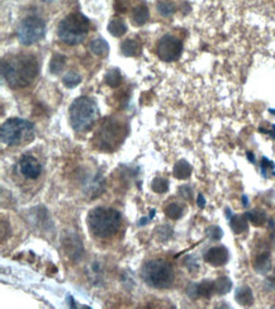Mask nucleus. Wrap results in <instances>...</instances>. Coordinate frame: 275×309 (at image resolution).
I'll list each match as a JSON object with an SVG mask.
<instances>
[{
    "label": "nucleus",
    "mask_w": 275,
    "mask_h": 309,
    "mask_svg": "<svg viewBox=\"0 0 275 309\" xmlns=\"http://www.w3.org/2000/svg\"><path fill=\"white\" fill-rule=\"evenodd\" d=\"M37 74V60L32 55H13L2 61V76L13 89L27 88Z\"/></svg>",
    "instance_id": "f257e3e1"
},
{
    "label": "nucleus",
    "mask_w": 275,
    "mask_h": 309,
    "mask_svg": "<svg viewBox=\"0 0 275 309\" xmlns=\"http://www.w3.org/2000/svg\"><path fill=\"white\" fill-rule=\"evenodd\" d=\"M122 217L113 208L97 207L91 209L86 218L91 235L98 238H108L116 235L121 227Z\"/></svg>",
    "instance_id": "f03ea898"
},
{
    "label": "nucleus",
    "mask_w": 275,
    "mask_h": 309,
    "mask_svg": "<svg viewBox=\"0 0 275 309\" xmlns=\"http://www.w3.org/2000/svg\"><path fill=\"white\" fill-rule=\"evenodd\" d=\"M99 117V109L95 102L88 96H80L72 102L69 109V119L72 129L85 132L91 129Z\"/></svg>",
    "instance_id": "7ed1b4c3"
},
{
    "label": "nucleus",
    "mask_w": 275,
    "mask_h": 309,
    "mask_svg": "<svg viewBox=\"0 0 275 309\" xmlns=\"http://www.w3.org/2000/svg\"><path fill=\"white\" fill-rule=\"evenodd\" d=\"M90 23L80 13H71L66 15L59 24V38L69 46L80 45L88 37Z\"/></svg>",
    "instance_id": "20e7f679"
},
{
    "label": "nucleus",
    "mask_w": 275,
    "mask_h": 309,
    "mask_svg": "<svg viewBox=\"0 0 275 309\" xmlns=\"http://www.w3.org/2000/svg\"><path fill=\"white\" fill-rule=\"evenodd\" d=\"M34 137V124L21 118H10L2 124L0 138L4 145L19 146Z\"/></svg>",
    "instance_id": "39448f33"
},
{
    "label": "nucleus",
    "mask_w": 275,
    "mask_h": 309,
    "mask_svg": "<svg viewBox=\"0 0 275 309\" xmlns=\"http://www.w3.org/2000/svg\"><path fill=\"white\" fill-rule=\"evenodd\" d=\"M141 276L149 286L154 289H166L173 284L174 269L164 260H150L142 266Z\"/></svg>",
    "instance_id": "423d86ee"
},
{
    "label": "nucleus",
    "mask_w": 275,
    "mask_h": 309,
    "mask_svg": "<svg viewBox=\"0 0 275 309\" xmlns=\"http://www.w3.org/2000/svg\"><path fill=\"white\" fill-rule=\"evenodd\" d=\"M46 24L41 18L27 17L19 24L17 29L18 41L23 46H31L45 37Z\"/></svg>",
    "instance_id": "0eeeda50"
},
{
    "label": "nucleus",
    "mask_w": 275,
    "mask_h": 309,
    "mask_svg": "<svg viewBox=\"0 0 275 309\" xmlns=\"http://www.w3.org/2000/svg\"><path fill=\"white\" fill-rule=\"evenodd\" d=\"M61 247L64 254L72 262H79L83 260L84 245L79 235L74 231H64L61 235Z\"/></svg>",
    "instance_id": "6e6552de"
},
{
    "label": "nucleus",
    "mask_w": 275,
    "mask_h": 309,
    "mask_svg": "<svg viewBox=\"0 0 275 309\" xmlns=\"http://www.w3.org/2000/svg\"><path fill=\"white\" fill-rule=\"evenodd\" d=\"M183 51V43L179 38L171 34H165L157 43V56L161 61L173 62L176 61Z\"/></svg>",
    "instance_id": "1a4fd4ad"
},
{
    "label": "nucleus",
    "mask_w": 275,
    "mask_h": 309,
    "mask_svg": "<svg viewBox=\"0 0 275 309\" xmlns=\"http://www.w3.org/2000/svg\"><path fill=\"white\" fill-rule=\"evenodd\" d=\"M19 171L26 179L36 180L42 172V165L40 164L36 157L31 156V154H24L19 160Z\"/></svg>",
    "instance_id": "9d476101"
},
{
    "label": "nucleus",
    "mask_w": 275,
    "mask_h": 309,
    "mask_svg": "<svg viewBox=\"0 0 275 309\" xmlns=\"http://www.w3.org/2000/svg\"><path fill=\"white\" fill-rule=\"evenodd\" d=\"M119 134H121V127L114 122H105L100 128L99 141L100 143L105 145L107 148H113L118 143Z\"/></svg>",
    "instance_id": "9b49d317"
},
{
    "label": "nucleus",
    "mask_w": 275,
    "mask_h": 309,
    "mask_svg": "<svg viewBox=\"0 0 275 309\" xmlns=\"http://www.w3.org/2000/svg\"><path fill=\"white\" fill-rule=\"evenodd\" d=\"M204 260L214 267L223 266L228 261V251L225 246H214L204 254Z\"/></svg>",
    "instance_id": "f8f14e48"
},
{
    "label": "nucleus",
    "mask_w": 275,
    "mask_h": 309,
    "mask_svg": "<svg viewBox=\"0 0 275 309\" xmlns=\"http://www.w3.org/2000/svg\"><path fill=\"white\" fill-rule=\"evenodd\" d=\"M235 299L242 307H251V305L254 304V294H252L251 288L247 285L240 286V288L236 290Z\"/></svg>",
    "instance_id": "ddd939ff"
},
{
    "label": "nucleus",
    "mask_w": 275,
    "mask_h": 309,
    "mask_svg": "<svg viewBox=\"0 0 275 309\" xmlns=\"http://www.w3.org/2000/svg\"><path fill=\"white\" fill-rule=\"evenodd\" d=\"M254 269L258 274L265 275L271 270V256L269 252L258 255L254 260Z\"/></svg>",
    "instance_id": "4468645a"
},
{
    "label": "nucleus",
    "mask_w": 275,
    "mask_h": 309,
    "mask_svg": "<svg viewBox=\"0 0 275 309\" xmlns=\"http://www.w3.org/2000/svg\"><path fill=\"white\" fill-rule=\"evenodd\" d=\"M231 229L236 233V235H241V233L246 232L249 228V219H247L246 214H237V216H232L230 219Z\"/></svg>",
    "instance_id": "2eb2a0df"
},
{
    "label": "nucleus",
    "mask_w": 275,
    "mask_h": 309,
    "mask_svg": "<svg viewBox=\"0 0 275 309\" xmlns=\"http://www.w3.org/2000/svg\"><path fill=\"white\" fill-rule=\"evenodd\" d=\"M192 166H190L189 162L185 161V160H179V161L174 165L173 174L176 179H179V180H187V179H189L190 175H192Z\"/></svg>",
    "instance_id": "dca6fc26"
},
{
    "label": "nucleus",
    "mask_w": 275,
    "mask_h": 309,
    "mask_svg": "<svg viewBox=\"0 0 275 309\" xmlns=\"http://www.w3.org/2000/svg\"><path fill=\"white\" fill-rule=\"evenodd\" d=\"M150 18V13L149 9H147L146 5H138L133 9L132 12V21L136 26L141 27L143 24H146V22L149 21Z\"/></svg>",
    "instance_id": "f3484780"
},
{
    "label": "nucleus",
    "mask_w": 275,
    "mask_h": 309,
    "mask_svg": "<svg viewBox=\"0 0 275 309\" xmlns=\"http://www.w3.org/2000/svg\"><path fill=\"white\" fill-rule=\"evenodd\" d=\"M108 31L113 37H122L126 34L127 26L121 18H113L109 23H108Z\"/></svg>",
    "instance_id": "a211bd4d"
},
{
    "label": "nucleus",
    "mask_w": 275,
    "mask_h": 309,
    "mask_svg": "<svg viewBox=\"0 0 275 309\" xmlns=\"http://www.w3.org/2000/svg\"><path fill=\"white\" fill-rule=\"evenodd\" d=\"M247 219H249L250 223L255 227H261L266 223L268 221V217L266 213L261 209H252L250 212H246Z\"/></svg>",
    "instance_id": "6ab92c4d"
},
{
    "label": "nucleus",
    "mask_w": 275,
    "mask_h": 309,
    "mask_svg": "<svg viewBox=\"0 0 275 309\" xmlns=\"http://www.w3.org/2000/svg\"><path fill=\"white\" fill-rule=\"evenodd\" d=\"M232 289V281L227 276H221L214 281V293L218 295H225Z\"/></svg>",
    "instance_id": "aec40b11"
},
{
    "label": "nucleus",
    "mask_w": 275,
    "mask_h": 309,
    "mask_svg": "<svg viewBox=\"0 0 275 309\" xmlns=\"http://www.w3.org/2000/svg\"><path fill=\"white\" fill-rule=\"evenodd\" d=\"M90 51L95 56H104L109 51V46L103 38H95L90 42Z\"/></svg>",
    "instance_id": "412c9836"
},
{
    "label": "nucleus",
    "mask_w": 275,
    "mask_h": 309,
    "mask_svg": "<svg viewBox=\"0 0 275 309\" xmlns=\"http://www.w3.org/2000/svg\"><path fill=\"white\" fill-rule=\"evenodd\" d=\"M157 12L162 15V17H171L174 13L176 12V7L171 0H159L156 4Z\"/></svg>",
    "instance_id": "4be33fe9"
},
{
    "label": "nucleus",
    "mask_w": 275,
    "mask_h": 309,
    "mask_svg": "<svg viewBox=\"0 0 275 309\" xmlns=\"http://www.w3.org/2000/svg\"><path fill=\"white\" fill-rule=\"evenodd\" d=\"M184 214V208L181 207L178 203H170L165 207V216L168 218L173 219V221H178L183 217Z\"/></svg>",
    "instance_id": "5701e85b"
},
{
    "label": "nucleus",
    "mask_w": 275,
    "mask_h": 309,
    "mask_svg": "<svg viewBox=\"0 0 275 309\" xmlns=\"http://www.w3.org/2000/svg\"><path fill=\"white\" fill-rule=\"evenodd\" d=\"M197 289H198V295L202 298H206V299H209L214 293V281H209V280H203L202 283L197 284Z\"/></svg>",
    "instance_id": "b1692460"
},
{
    "label": "nucleus",
    "mask_w": 275,
    "mask_h": 309,
    "mask_svg": "<svg viewBox=\"0 0 275 309\" xmlns=\"http://www.w3.org/2000/svg\"><path fill=\"white\" fill-rule=\"evenodd\" d=\"M65 65H66V57L64 55H61V53H56L51 59L50 71L55 75L60 74L65 69Z\"/></svg>",
    "instance_id": "393cba45"
},
{
    "label": "nucleus",
    "mask_w": 275,
    "mask_h": 309,
    "mask_svg": "<svg viewBox=\"0 0 275 309\" xmlns=\"http://www.w3.org/2000/svg\"><path fill=\"white\" fill-rule=\"evenodd\" d=\"M121 51L127 57H133L138 52V43L135 40H124L121 45Z\"/></svg>",
    "instance_id": "a878e982"
},
{
    "label": "nucleus",
    "mask_w": 275,
    "mask_h": 309,
    "mask_svg": "<svg viewBox=\"0 0 275 309\" xmlns=\"http://www.w3.org/2000/svg\"><path fill=\"white\" fill-rule=\"evenodd\" d=\"M155 238H156L159 242H166V241L170 240L173 237V228L168 224H164V226H160L155 229Z\"/></svg>",
    "instance_id": "bb28decb"
},
{
    "label": "nucleus",
    "mask_w": 275,
    "mask_h": 309,
    "mask_svg": "<svg viewBox=\"0 0 275 309\" xmlns=\"http://www.w3.org/2000/svg\"><path fill=\"white\" fill-rule=\"evenodd\" d=\"M105 83L111 88H118L122 83V75L118 69H112L105 75Z\"/></svg>",
    "instance_id": "cd10ccee"
},
{
    "label": "nucleus",
    "mask_w": 275,
    "mask_h": 309,
    "mask_svg": "<svg viewBox=\"0 0 275 309\" xmlns=\"http://www.w3.org/2000/svg\"><path fill=\"white\" fill-rule=\"evenodd\" d=\"M62 83H64V85L66 86V88L71 89V88H75V86H78L79 84L81 83V78L78 72L69 71L64 75V78H62Z\"/></svg>",
    "instance_id": "c85d7f7f"
},
{
    "label": "nucleus",
    "mask_w": 275,
    "mask_h": 309,
    "mask_svg": "<svg viewBox=\"0 0 275 309\" xmlns=\"http://www.w3.org/2000/svg\"><path fill=\"white\" fill-rule=\"evenodd\" d=\"M152 190L157 194H165L169 190V180L165 178L154 179L151 185Z\"/></svg>",
    "instance_id": "c756f323"
},
{
    "label": "nucleus",
    "mask_w": 275,
    "mask_h": 309,
    "mask_svg": "<svg viewBox=\"0 0 275 309\" xmlns=\"http://www.w3.org/2000/svg\"><path fill=\"white\" fill-rule=\"evenodd\" d=\"M207 236L211 238L212 241H219L223 237V231L222 228L218 226H211L207 228Z\"/></svg>",
    "instance_id": "7c9ffc66"
},
{
    "label": "nucleus",
    "mask_w": 275,
    "mask_h": 309,
    "mask_svg": "<svg viewBox=\"0 0 275 309\" xmlns=\"http://www.w3.org/2000/svg\"><path fill=\"white\" fill-rule=\"evenodd\" d=\"M184 265L187 266V269L190 271V273H197L198 269H199V264H198L197 259L194 256H187L184 259Z\"/></svg>",
    "instance_id": "2f4dec72"
},
{
    "label": "nucleus",
    "mask_w": 275,
    "mask_h": 309,
    "mask_svg": "<svg viewBox=\"0 0 275 309\" xmlns=\"http://www.w3.org/2000/svg\"><path fill=\"white\" fill-rule=\"evenodd\" d=\"M179 195L185 200H192L193 198V189L189 185H181L178 190Z\"/></svg>",
    "instance_id": "473e14b6"
},
{
    "label": "nucleus",
    "mask_w": 275,
    "mask_h": 309,
    "mask_svg": "<svg viewBox=\"0 0 275 309\" xmlns=\"http://www.w3.org/2000/svg\"><path fill=\"white\" fill-rule=\"evenodd\" d=\"M187 294H188V297L192 298V299H197V298H199V295H198L197 284L195 283L189 284V286H188V289H187Z\"/></svg>",
    "instance_id": "72a5a7b5"
},
{
    "label": "nucleus",
    "mask_w": 275,
    "mask_h": 309,
    "mask_svg": "<svg viewBox=\"0 0 275 309\" xmlns=\"http://www.w3.org/2000/svg\"><path fill=\"white\" fill-rule=\"evenodd\" d=\"M268 167H271V169H274L275 165L273 164V161H269L266 157H263V159H261V172H263L264 176H265L266 169H268Z\"/></svg>",
    "instance_id": "f704fd0d"
},
{
    "label": "nucleus",
    "mask_w": 275,
    "mask_h": 309,
    "mask_svg": "<svg viewBox=\"0 0 275 309\" xmlns=\"http://www.w3.org/2000/svg\"><path fill=\"white\" fill-rule=\"evenodd\" d=\"M197 205L200 208V209H203V208L206 207V198L203 197V194H199V195H198Z\"/></svg>",
    "instance_id": "c9c22d12"
},
{
    "label": "nucleus",
    "mask_w": 275,
    "mask_h": 309,
    "mask_svg": "<svg viewBox=\"0 0 275 309\" xmlns=\"http://www.w3.org/2000/svg\"><path fill=\"white\" fill-rule=\"evenodd\" d=\"M266 286H268L269 289H275V275L270 276V278L266 280Z\"/></svg>",
    "instance_id": "e433bc0d"
},
{
    "label": "nucleus",
    "mask_w": 275,
    "mask_h": 309,
    "mask_svg": "<svg viewBox=\"0 0 275 309\" xmlns=\"http://www.w3.org/2000/svg\"><path fill=\"white\" fill-rule=\"evenodd\" d=\"M67 302H69L70 308H78V305H76L75 300H74V298L71 297V295H67Z\"/></svg>",
    "instance_id": "4c0bfd02"
},
{
    "label": "nucleus",
    "mask_w": 275,
    "mask_h": 309,
    "mask_svg": "<svg viewBox=\"0 0 275 309\" xmlns=\"http://www.w3.org/2000/svg\"><path fill=\"white\" fill-rule=\"evenodd\" d=\"M149 221H150V217H143V218H141L140 222H138V226H145Z\"/></svg>",
    "instance_id": "58836bf2"
},
{
    "label": "nucleus",
    "mask_w": 275,
    "mask_h": 309,
    "mask_svg": "<svg viewBox=\"0 0 275 309\" xmlns=\"http://www.w3.org/2000/svg\"><path fill=\"white\" fill-rule=\"evenodd\" d=\"M246 154H247V159H249V161H250V162H252V164H254V162H255V156H254V153L250 152V151H249V152H247Z\"/></svg>",
    "instance_id": "ea45409f"
},
{
    "label": "nucleus",
    "mask_w": 275,
    "mask_h": 309,
    "mask_svg": "<svg viewBox=\"0 0 275 309\" xmlns=\"http://www.w3.org/2000/svg\"><path fill=\"white\" fill-rule=\"evenodd\" d=\"M242 202H244V205H245V207H246V205L249 204V200H247V197H246V195H244V197H242Z\"/></svg>",
    "instance_id": "a19ab883"
},
{
    "label": "nucleus",
    "mask_w": 275,
    "mask_h": 309,
    "mask_svg": "<svg viewBox=\"0 0 275 309\" xmlns=\"http://www.w3.org/2000/svg\"><path fill=\"white\" fill-rule=\"evenodd\" d=\"M270 136H271V138H274V140H275V124L273 126V128H271Z\"/></svg>",
    "instance_id": "79ce46f5"
},
{
    "label": "nucleus",
    "mask_w": 275,
    "mask_h": 309,
    "mask_svg": "<svg viewBox=\"0 0 275 309\" xmlns=\"http://www.w3.org/2000/svg\"><path fill=\"white\" fill-rule=\"evenodd\" d=\"M271 242H273V246L275 247V232L271 235Z\"/></svg>",
    "instance_id": "37998d69"
},
{
    "label": "nucleus",
    "mask_w": 275,
    "mask_h": 309,
    "mask_svg": "<svg viewBox=\"0 0 275 309\" xmlns=\"http://www.w3.org/2000/svg\"><path fill=\"white\" fill-rule=\"evenodd\" d=\"M46 2H52V0H46Z\"/></svg>",
    "instance_id": "c03bdc74"
},
{
    "label": "nucleus",
    "mask_w": 275,
    "mask_h": 309,
    "mask_svg": "<svg viewBox=\"0 0 275 309\" xmlns=\"http://www.w3.org/2000/svg\"><path fill=\"white\" fill-rule=\"evenodd\" d=\"M274 175H275V172H274Z\"/></svg>",
    "instance_id": "a18cd8bd"
}]
</instances>
